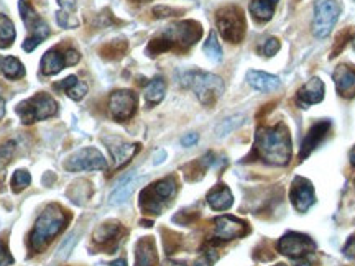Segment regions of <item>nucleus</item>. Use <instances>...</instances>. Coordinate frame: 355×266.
Listing matches in <instances>:
<instances>
[{"label":"nucleus","instance_id":"nucleus-1","mask_svg":"<svg viewBox=\"0 0 355 266\" xmlns=\"http://www.w3.org/2000/svg\"><path fill=\"white\" fill-rule=\"evenodd\" d=\"M255 152L270 165L285 166L291 159V139L285 125L260 127L255 135Z\"/></svg>","mask_w":355,"mask_h":266},{"label":"nucleus","instance_id":"nucleus-2","mask_svg":"<svg viewBox=\"0 0 355 266\" xmlns=\"http://www.w3.org/2000/svg\"><path fill=\"white\" fill-rule=\"evenodd\" d=\"M202 28L198 21L194 20H184V21H176L166 26L157 38H153L150 42L146 53L150 56H158L159 53L178 50L183 51L188 48L196 44V42L201 38Z\"/></svg>","mask_w":355,"mask_h":266},{"label":"nucleus","instance_id":"nucleus-3","mask_svg":"<svg viewBox=\"0 0 355 266\" xmlns=\"http://www.w3.org/2000/svg\"><path fill=\"white\" fill-rule=\"evenodd\" d=\"M68 220L69 215L63 207L58 206V204H50V206L40 214L37 224H35L32 233H30V250L37 251V254L42 251L43 248L64 229Z\"/></svg>","mask_w":355,"mask_h":266},{"label":"nucleus","instance_id":"nucleus-4","mask_svg":"<svg viewBox=\"0 0 355 266\" xmlns=\"http://www.w3.org/2000/svg\"><path fill=\"white\" fill-rule=\"evenodd\" d=\"M181 84L193 89L204 105H212L224 92V81L216 74L204 71H188L181 78Z\"/></svg>","mask_w":355,"mask_h":266},{"label":"nucleus","instance_id":"nucleus-5","mask_svg":"<svg viewBox=\"0 0 355 266\" xmlns=\"http://www.w3.org/2000/svg\"><path fill=\"white\" fill-rule=\"evenodd\" d=\"M58 112V104L51 96L38 92L30 99L20 102L17 105V114L20 115L25 125H32L35 122L46 121Z\"/></svg>","mask_w":355,"mask_h":266},{"label":"nucleus","instance_id":"nucleus-6","mask_svg":"<svg viewBox=\"0 0 355 266\" xmlns=\"http://www.w3.org/2000/svg\"><path fill=\"white\" fill-rule=\"evenodd\" d=\"M176 181L175 177H165L150 188H145L140 194V207L150 214H159L163 207L175 197Z\"/></svg>","mask_w":355,"mask_h":266},{"label":"nucleus","instance_id":"nucleus-7","mask_svg":"<svg viewBox=\"0 0 355 266\" xmlns=\"http://www.w3.org/2000/svg\"><path fill=\"white\" fill-rule=\"evenodd\" d=\"M19 8L21 13V20H24L26 28H28V37L24 42V50L30 53L40 43H43L44 39L50 37V26L38 15L37 10L30 6L28 0H20Z\"/></svg>","mask_w":355,"mask_h":266},{"label":"nucleus","instance_id":"nucleus-8","mask_svg":"<svg viewBox=\"0 0 355 266\" xmlns=\"http://www.w3.org/2000/svg\"><path fill=\"white\" fill-rule=\"evenodd\" d=\"M216 24L222 38L227 39L229 43H241L245 37V17L239 7L229 6L220 8L216 15Z\"/></svg>","mask_w":355,"mask_h":266},{"label":"nucleus","instance_id":"nucleus-9","mask_svg":"<svg viewBox=\"0 0 355 266\" xmlns=\"http://www.w3.org/2000/svg\"><path fill=\"white\" fill-rule=\"evenodd\" d=\"M340 6L336 0H321L314 7L313 33L318 38H326L339 19Z\"/></svg>","mask_w":355,"mask_h":266},{"label":"nucleus","instance_id":"nucleus-10","mask_svg":"<svg viewBox=\"0 0 355 266\" xmlns=\"http://www.w3.org/2000/svg\"><path fill=\"white\" fill-rule=\"evenodd\" d=\"M64 168L68 171H101L107 168V161L99 150L83 148L68 158Z\"/></svg>","mask_w":355,"mask_h":266},{"label":"nucleus","instance_id":"nucleus-11","mask_svg":"<svg viewBox=\"0 0 355 266\" xmlns=\"http://www.w3.org/2000/svg\"><path fill=\"white\" fill-rule=\"evenodd\" d=\"M79 61V53L76 50H61V48H53V50L46 51L42 57V73L46 76H53L58 74L61 69H64L66 66H73Z\"/></svg>","mask_w":355,"mask_h":266},{"label":"nucleus","instance_id":"nucleus-12","mask_svg":"<svg viewBox=\"0 0 355 266\" xmlns=\"http://www.w3.org/2000/svg\"><path fill=\"white\" fill-rule=\"evenodd\" d=\"M278 250L282 255L290 256L293 260H300L304 258V256L311 254V251L316 250V243L303 233L291 232L283 235L282 240L278 242Z\"/></svg>","mask_w":355,"mask_h":266},{"label":"nucleus","instance_id":"nucleus-13","mask_svg":"<svg viewBox=\"0 0 355 266\" xmlns=\"http://www.w3.org/2000/svg\"><path fill=\"white\" fill-rule=\"evenodd\" d=\"M109 110L115 121H128L137 110V96L132 91H127V89L112 92L109 97Z\"/></svg>","mask_w":355,"mask_h":266},{"label":"nucleus","instance_id":"nucleus-14","mask_svg":"<svg viewBox=\"0 0 355 266\" xmlns=\"http://www.w3.org/2000/svg\"><path fill=\"white\" fill-rule=\"evenodd\" d=\"M247 232L248 227L245 222L235 217L222 215L214 220V235L219 240H234V238L243 237Z\"/></svg>","mask_w":355,"mask_h":266},{"label":"nucleus","instance_id":"nucleus-15","mask_svg":"<svg viewBox=\"0 0 355 266\" xmlns=\"http://www.w3.org/2000/svg\"><path fill=\"white\" fill-rule=\"evenodd\" d=\"M290 197L296 211L306 212L314 204L313 186H311L309 181L303 179V177H296L295 183L291 186Z\"/></svg>","mask_w":355,"mask_h":266},{"label":"nucleus","instance_id":"nucleus-16","mask_svg":"<svg viewBox=\"0 0 355 266\" xmlns=\"http://www.w3.org/2000/svg\"><path fill=\"white\" fill-rule=\"evenodd\" d=\"M104 141L105 145H107L109 152L112 154L115 166L117 168H122L123 165H127V163L132 159L133 154L140 150V145L127 143V141L117 139V136H107V139H104Z\"/></svg>","mask_w":355,"mask_h":266},{"label":"nucleus","instance_id":"nucleus-17","mask_svg":"<svg viewBox=\"0 0 355 266\" xmlns=\"http://www.w3.org/2000/svg\"><path fill=\"white\" fill-rule=\"evenodd\" d=\"M122 233L123 229L119 224H104L96 230L92 238H94V245L99 247L101 250L104 248V250H107V254H110L114 248H117Z\"/></svg>","mask_w":355,"mask_h":266},{"label":"nucleus","instance_id":"nucleus-18","mask_svg":"<svg viewBox=\"0 0 355 266\" xmlns=\"http://www.w3.org/2000/svg\"><path fill=\"white\" fill-rule=\"evenodd\" d=\"M324 99V82L319 78H313L298 91L296 102L300 107L308 109L309 105L318 104Z\"/></svg>","mask_w":355,"mask_h":266},{"label":"nucleus","instance_id":"nucleus-19","mask_svg":"<svg viewBox=\"0 0 355 266\" xmlns=\"http://www.w3.org/2000/svg\"><path fill=\"white\" fill-rule=\"evenodd\" d=\"M331 130V123L329 122H318L314 123L313 127L309 128V132L306 133L303 145H301V152H300V158L304 159L306 157H309V153L313 152L316 146L321 143L324 140V136L327 135Z\"/></svg>","mask_w":355,"mask_h":266},{"label":"nucleus","instance_id":"nucleus-20","mask_svg":"<svg viewBox=\"0 0 355 266\" xmlns=\"http://www.w3.org/2000/svg\"><path fill=\"white\" fill-rule=\"evenodd\" d=\"M137 186V172L133 171L130 175L123 176L119 184L115 186V189L110 193L109 196V204L110 206H122L128 201V197L132 196L133 190H135Z\"/></svg>","mask_w":355,"mask_h":266},{"label":"nucleus","instance_id":"nucleus-21","mask_svg":"<svg viewBox=\"0 0 355 266\" xmlns=\"http://www.w3.org/2000/svg\"><path fill=\"white\" fill-rule=\"evenodd\" d=\"M334 82L343 97H354L355 96V68L350 66H339L334 71Z\"/></svg>","mask_w":355,"mask_h":266},{"label":"nucleus","instance_id":"nucleus-22","mask_svg":"<svg viewBox=\"0 0 355 266\" xmlns=\"http://www.w3.org/2000/svg\"><path fill=\"white\" fill-rule=\"evenodd\" d=\"M157 248L152 237H145L137 243L135 266H155L157 265Z\"/></svg>","mask_w":355,"mask_h":266},{"label":"nucleus","instance_id":"nucleus-23","mask_svg":"<svg viewBox=\"0 0 355 266\" xmlns=\"http://www.w3.org/2000/svg\"><path fill=\"white\" fill-rule=\"evenodd\" d=\"M247 81L252 87L261 92H272L279 87V78L273 76V74L263 73V71H248Z\"/></svg>","mask_w":355,"mask_h":266},{"label":"nucleus","instance_id":"nucleus-24","mask_svg":"<svg viewBox=\"0 0 355 266\" xmlns=\"http://www.w3.org/2000/svg\"><path fill=\"white\" fill-rule=\"evenodd\" d=\"M207 202L214 211H227L234 204L232 193L225 186H217L207 194Z\"/></svg>","mask_w":355,"mask_h":266},{"label":"nucleus","instance_id":"nucleus-25","mask_svg":"<svg viewBox=\"0 0 355 266\" xmlns=\"http://www.w3.org/2000/svg\"><path fill=\"white\" fill-rule=\"evenodd\" d=\"M55 89H60L64 94H68L73 100H81L87 92V86L83 84L76 76H68L61 82L55 84Z\"/></svg>","mask_w":355,"mask_h":266},{"label":"nucleus","instance_id":"nucleus-26","mask_svg":"<svg viewBox=\"0 0 355 266\" xmlns=\"http://www.w3.org/2000/svg\"><path fill=\"white\" fill-rule=\"evenodd\" d=\"M278 6V0H252L250 2V13L260 21L272 20L275 8Z\"/></svg>","mask_w":355,"mask_h":266},{"label":"nucleus","instance_id":"nucleus-27","mask_svg":"<svg viewBox=\"0 0 355 266\" xmlns=\"http://www.w3.org/2000/svg\"><path fill=\"white\" fill-rule=\"evenodd\" d=\"M0 73L8 79H20L25 76V68L17 57L0 56Z\"/></svg>","mask_w":355,"mask_h":266},{"label":"nucleus","instance_id":"nucleus-28","mask_svg":"<svg viewBox=\"0 0 355 266\" xmlns=\"http://www.w3.org/2000/svg\"><path fill=\"white\" fill-rule=\"evenodd\" d=\"M165 91H166V84L162 78H155L153 81L148 82V86L145 87V100L148 102L150 105L159 104L165 97Z\"/></svg>","mask_w":355,"mask_h":266},{"label":"nucleus","instance_id":"nucleus-29","mask_svg":"<svg viewBox=\"0 0 355 266\" xmlns=\"http://www.w3.org/2000/svg\"><path fill=\"white\" fill-rule=\"evenodd\" d=\"M15 35V26H13L12 20L3 13H0V48L12 46Z\"/></svg>","mask_w":355,"mask_h":266},{"label":"nucleus","instance_id":"nucleus-30","mask_svg":"<svg viewBox=\"0 0 355 266\" xmlns=\"http://www.w3.org/2000/svg\"><path fill=\"white\" fill-rule=\"evenodd\" d=\"M243 115H234V117H229L225 118V121H222L219 125L216 127V135L219 136H225L229 135V133H232L235 128H239L243 123Z\"/></svg>","mask_w":355,"mask_h":266},{"label":"nucleus","instance_id":"nucleus-31","mask_svg":"<svg viewBox=\"0 0 355 266\" xmlns=\"http://www.w3.org/2000/svg\"><path fill=\"white\" fill-rule=\"evenodd\" d=\"M204 53H206V56L209 57L211 61H214V63H219L222 60V48L219 42H217V35L214 32H211L207 42L204 43Z\"/></svg>","mask_w":355,"mask_h":266},{"label":"nucleus","instance_id":"nucleus-32","mask_svg":"<svg viewBox=\"0 0 355 266\" xmlns=\"http://www.w3.org/2000/svg\"><path fill=\"white\" fill-rule=\"evenodd\" d=\"M30 183H32V176H30L28 171L17 170L15 172H13L12 181H10L13 193H20V190L26 189L30 186Z\"/></svg>","mask_w":355,"mask_h":266},{"label":"nucleus","instance_id":"nucleus-33","mask_svg":"<svg viewBox=\"0 0 355 266\" xmlns=\"http://www.w3.org/2000/svg\"><path fill=\"white\" fill-rule=\"evenodd\" d=\"M125 51H127L125 42H112V43L105 44V46L101 50L102 56L107 57V60H117V57L123 56V53Z\"/></svg>","mask_w":355,"mask_h":266},{"label":"nucleus","instance_id":"nucleus-34","mask_svg":"<svg viewBox=\"0 0 355 266\" xmlns=\"http://www.w3.org/2000/svg\"><path fill=\"white\" fill-rule=\"evenodd\" d=\"M13 150H15V143L13 141H8V143L0 146V176H2V171L6 170L8 161H10Z\"/></svg>","mask_w":355,"mask_h":266},{"label":"nucleus","instance_id":"nucleus-35","mask_svg":"<svg viewBox=\"0 0 355 266\" xmlns=\"http://www.w3.org/2000/svg\"><path fill=\"white\" fill-rule=\"evenodd\" d=\"M279 50V42L277 38H268L266 42L260 46V53L263 56H275Z\"/></svg>","mask_w":355,"mask_h":266},{"label":"nucleus","instance_id":"nucleus-36","mask_svg":"<svg viewBox=\"0 0 355 266\" xmlns=\"http://www.w3.org/2000/svg\"><path fill=\"white\" fill-rule=\"evenodd\" d=\"M74 242H76V233H71L68 237V240H66L63 245L60 247V251H58V258H60V260L66 258V256L69 255V251H71V248H73Z\"/></svg>","mask_w":355,"mask_h":266},{"label":"nucleus","instance_id":"nucleus-37","mask_svg":"<svg viewBox=\"0 0 355 266\" xmlns=\"http://www.w3.org/2000/svg\"><path fill=\"white\" fill-rule=\"evenodd\" d=\"M13 263V256L8 251L6 240H0V266H7Z\"/></svg>","mask_w":355,"mask_h":266},{"label":"nucleus","instance_id":"nucleus-38","mask_svg":"<svg viewBox=\"0 0 355 266\" xmlns=\"http://www.w3.org/2000/svg\"><path fill=\"white\" fill-rule=\"evenodd\" d=\"M58 3H60L61 10L66 13V15H74V12H76V0H58Z\"/></svg>","mask_w":355,"mask_h":266},{"label":"nucleus","instance_id":"nucleus-39","mask_svg":"<svg viewBox=\"0 0 355 266\" xmlns=\"http://www.w3.org/2000/svg\"><path fill=\"white\" fill-rule=\"evenodd\" d=\"M198 140H199L198 133H188V135H184L183 139H181V145H183V146H193Z\"/></svg>","mask_w":355,"mask_h":266},{"label":"nucleus","instance_id":"nucleus-40","mask_svg":"<svg viewBox=\"0 0 355 266\" xmlns=\"http://www.w3.org/2000/svg\"><path fill=\"white\" fill-rule=\"evenodd\" d=\"M166 158V152L165 150H158L157 153L153 154V165H162Z\"/></svg>","mask_w":355,"mask_h":266},{"label":"nucleus","instance_id":"nucleus-41","mask_svg":"<svg viewBox=\"0 0 355 266\" xmlns=\"http://www.w3.org/2000/svg\"><path fill=\"white\" fill-rule=\"evenodd\" d=\"M153 13H157V17H170V15H173V10L171 8H168V7H157L153 10Z\"/></svg>","mask_w":355,"mask_h":266},{"label":"nucleus","instance_id":"nucleus-42","mask_svg":"<svg viewBox=\"0 0 355 266\" xmlns=\"http://www.w3.org/2000/svg\"><path fill=\"white\" fill-rule=\"evenodd\" d=\"M162 266H186L183 263H176V261H165Z\"/></svg>","mask_w":355,"mask_h":266},{"label":"nucleus","instance_id":"nucleus-43","mask_svg":"<svg viewBox=\"0 0 355 266\" xmlns=\"http://www.w3.org/2000/svg\"><path fill=\"white\" fill-rule=\"evenodd\" d=\"M3 114H6V107H3V100L0 99V118L3 117Z\"/></svg>","mask_w":355,"mask_h":266},{"label":"nucleus","instance_id":"nucleus-44","mask_svg":"<svg viewBox=\"0 0 355 266\" xmlns=\"http://www.w3.org/2000/svg\"><path fill=\"white\" fill-rule=\"evenodd\" d=\"M350 163L355 166V148L352 150V153H350Z\"/></svg>","mask_w":355,"mask_h":266},{"label":"nucleus","instance_id":"nucleus-45","mask_svg":"<svg viewBox=\"0 0 355 266\" xmlns=\"http://www.w3.org/2000/svg\"><path fill=\"white\" fill-rule=\"evenodd\" d=\"M123 265H125V261H123V260L117 261V263H112V266H123Z\"/></svg>","mask_w":355,"mask_h":266},{"label":"nucleus","instance_id":"nucleus-46","mask_svg":"<svg viewBox=\"0 0 355 266\" xmlns=\"http://www.w3.org/2000/svg\"><path fill=\"white\" fill-rule=\"evenodd\" d=\"M135 2H150V0H135Z\"/></svg>","mask_w":355,"mask_h":266},{"label":"nucleus","instance_id":"nucleus-47","mask_svg":"<svg viewBox=\"0 0 355 266\" xmlns=\"http://www.w3.org/2000/svg\"><path fill=\"white\" fill-rule=\"evenodd\" d=\"M277 266H286V265H277Z\"/></svg>","mask_w":355,"mask_h":266}]
</instances>
